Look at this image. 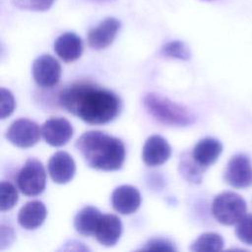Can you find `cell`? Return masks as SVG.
Returning <instances> with one entry per match:
<instances>
[{
    "mask_svg": "<svg viewBox=\"0 0 252 252\" xmlns=\"http://www.w3.org/2000/svg\"><path fill=\"white\" fill-rule=\"evenodd\" d=\"M59 103L89 124L108 123L121 110V100L113 92L89 83H76L64 89Z\"/></svg>",
    "mask_w": 252,
    "mask_h": 252,
    "instance_id": "6da1fadb",
    "label": "cell"
},
{
    "mask_svg": "<svg viewBox=\"0 0 252 252\" xmlns=\"http://www.w3.org/2000/svg\"><path fill=\"white\" fill-rule=\"evenodd\" d=\"M86 163L94 169L113 171L122 167L126 150L123 142L101 131H88L76 142Z\"/></svg>",
    "mask_w": 252,
    "mask_h": 252,
    "instance_id": "7a4b0ae2",
    "label": "cell"
},
{
    "mask_svg": "<svg viewBox=\"0 0 252 252\" xmlns=\"http://www.w3.org/2000/svg\"><path fill=\"white\" fill-rule=\"evenodd\" d=\"M143 104L151 116L164 125L186 127L195 121V116L186 107L159 94H146L143 98Z\"/></svg>",
    "mask_w": 252,
    "mask_h": 252,
    "instance_id": "3957f363",
    "label": "cell"
},
{
    "mask_svg": "<svg viewBox=\"0 0 252 252\" xmlns=\"http://www.w3.org/2000/svg\"><path fill=\"white\" fill-rule=\"evenodd\" d=\"M246 203L243 198L230 191L217 195L212 204V213L221 224L232 225L237 223L246 214Z\"/></svg>",
    "mask_w": 252,
    "mask_h": 252,
    "instance_id": "277c9868",
    "label": "cell"
},
{
    "mask_svg": "<svg viewBox=\"0 0 252 252\" xmlns=\"http://www.w3.org/2000/svg\"><path fill=\"white\" fill-rule=\"evenodd\" d=\"M18 187L27 196H37L45 188L46 174L42 163L36 158H29L17 176Z\"/></svg>",
    "mask_w": 252,
    "mask_h": 252,
    "instance_id": "5b68a950",
    "label": "cell"
},
{
    "mask_svg": "<svg viewBox=\"0 0 252 252\" xmlns=\"http://www.w3.org/2000/svg\"><path fill=\"white\" fill-rule=\"evenodd\" d=\"M41 129L38 125L27 118L15 120L6 132L7 140L18 148H31L40 139Z\"/></svg>",
    "mask_w": 252,
    "mask_h": 252,
    "instance_id": "8992f818",
    "label": "cell"
},
{
    "mask_svg": "<svg viewBox=\"0 0 252 252\" xmlns=\"http://www.w3.org/2000/svg\"><path fill=\"white\" fill-rule=\"evenodd\" d=\"M224 181L234 188H247L252 185V165L249 158L244 154L231 157L226 164Z\"/></svg>",
    "mask_w": 252,
    "mask_h": 252,
    "instance_id": "52a82bcc",
    "label": "cell"
},
{
    "mask_svg": "<svg viewBox=\"0 0 252 252\" xmlns=\"http://www.w3.org/2000/svg\"><path fill=\"white\" fill-rule=\"evenodd\" d=\"M32 76L35 83L43 88H51L60 80L61 66L49 54H42L32 62Z\"/></svg>",
    "mask_w": 252,
    "mask_h": 252,
    "instance_id": "ba28073f",
    "label": "cell"
},
{
    "mask_svg": "<svg viewBox=\"0 0 252 252\" xmlns=\"http://www.w3.org/2000/svg\"><path fill=\"white\" fill-rule=\"evenodd\" d=\"M121 23L118 19L108 17L102 20L96 27L90 30L88 32V44L95 50H100L108 47L115 39Z\"/></svg>",
    "mask_w": 252,
    "mask_h": 252,
    "instance_id": "9c48e42d",
    "label": "cell"
},
{
    "mask_svg": "<svg viewBox=\"0 0 252 252\" xmlns=\"http://www.w3.org/2000/svg\"><path fill=\"white\" fill-rule=\"evenodd\" d=\"M41 135L48 145L61 147L67 144L72 138L73 127L66 118L52 117L43 123Z\"/></svg>",
    "mask_w": 252,
    "mask_h": 252,
    "instance_id": "30bf717a",
    "label": "cell"
},
{
    "mask_svg": "<svg viewBox=\"0 0 252 252\" xmlns=\"http://www.w3.org/2000/svg\"><path fill=\"white\" fill-rule=\"evenodd\" d=\"M171 155L168 142L159 135L149 137L142 150V158L148 166H158L164 163Z\"/></svg>",
    "mask_w": 252,
    "mask_h": 252,
    "instance_id": "8fae6325",
    "label": "cell"
},
{
    "mask_svg": "<svg viewBox=\"0 0 252 252\" xmlns=\"http://www.w3.org/2000/svg\"><path fill=\"white\" fill-rule=\"evenodd\" d=\"M47 168L51 179L57 184L70 182L76 172V164L73 158L63 151L55 153L50 158Z\"/></svg>",
    "mask_w": 252,
    "mask_h": 252,
    "instance_id": "7c38bea8",
    "label": "cell"
},
{
    "mask_svg": "<svg viewBox=\"0 0 252 252\" xmlns=\"http://www.w3.org/2000/svg\"><path fill=\"white\" fill-rule=\"evenodd\" d=\"M141 194L132 185H121L115 188L111 194V204L113 209L122 215L135 213L141 205Z\"/></svg>",
    "mask_w": 252,
    "mask_h": 252,
    "instance_id": "4fadbf2b",
    "label": "cell"
},
{
    "mask_svg": "<svg viewBox=\"0 0 252 252\" xmlns=\"http://www.w3.org/2000/svg\"><path fill=\"white\" fill-rule=\"evenodd\" d=\"M122 233L120 219L112 214L102 215L96 226L94 237L103 246H113L117 243Z\"/></svg>",
    "mask_w": 252,
    "mask_h": 252,
    "instance_id": "5bb4252c",
    "label": "cell"
},
{
    "mask_svg": "<svg viewBox=\"0 0 252 252\" xmlns=\"http://www.w3.org/2000/svg\"><path fill=\"white\" fill-rule=\"evenodd\" d=\"M54 51L64 62L76 61L83 52L82 39L74 32H64L55 39Z\"/></svg>",
    "mask_w": 252,
    "mask_h": 252,
    "instance_id": "9a60e30c",
    "label": "cell"
},
{
    "mask_svg": "<svg viewBox=\"0 0 252 252\" xmlns=\"http://www.w3.org/2000/svg\"><path fill=\"white\" fill-rule=\"evenodd\" d=\"M222 152L221 143L212 137L200 140L192 150V158L204 168L214 164Z\"/></svg>",
    "mask_w": 252,
    "mask_h": 252,
    "instance_id": "2e32d148",
    "label": "cell"
},
{
    "mask_svg": "<svg viewBox=\"0 0 252 252\" xmlns=\"http://www.w3.org/2000/svg\"><path fill=\"white\" fill-rule=\"evenodd\" d=\"M46 214V208L42 202L30 201L19 211L18 222L25 229H35L43 223Z\"/></svg>",
    "mask_w": 252,
    "mask_h": 252,
    "instance_id": "e0dca14e",
    "label": "cell"
},
{
    "mask_svg": "<svg viewBox=\"0 0 252 252\" xmlns=\"http://www.w3.org/2000/svg\"><path fill=\"white\" fill-rule=\"evenodd\" d=\"M101 216L102 214L95 207H84L77 213L74 219V227L76 231L83 236L94 235Z\"/></svg>",
    "mask_w": 252,
    "mask_h": 252,
    "instance_id": "ac0fdd59",
    "label": "cell"
},
{
    "mask_svg": "<svg viewBox=\"0 0 252 252\" xmlns=\"http://www.w3.org/2000/svg\"><path fill=\"white\" fill-rule=\"evenodd\" d=\"M178 169L184 179H186L188 182H192L195 184L202 182L203 174L206 170V168L202 167L194 160L191 154L182 155Z\"/></svg>",
    "mask_w": 252,
    "mask_h": 252,
    "instance_id": "d6986e66",
    "label": "cell"
},
{
    "mask_svg": "<svg viewBox=\"0 0 252 252\" xmlns=\"http://www.w3.org/2000/svg\"><path fill=\"white\" fill-rule=\"evenodd\" d=\"M223 245L224 241L220 234L216 232H205L192 242L190 250L195 252L220 251L223 248Z\"/></svg>",
    "mask_w": 252,
    "mask_h": 252,
    "instance_id": "ffe728a7",
    "label": "cell"
},
{
    "mask_svg": "<svg viewBox=\"0 0 252 252\" xmlns=\"http://www.w3.org/2000/svg\"><path fill=\"white\" fill-rule=\"evenodd\" d=\"M160 53L163 56L180 60H188L191 56L188 46L181 40H171L166 42L162 45Z\"/></svg>",
    "mask_w": 252,
    "mask_h": 252,
    "instance_id": "44dd1931",
    "label": "cell"
},
{
    "mask_svg": "<svg viewBox=\"0 0 252 252\" xmlns=\"http://www.w3.org/2000/svg\"><path fill=\"white\" fill-rule=\"evenodd\" d=\"M18 202V192L15 186L9 181H2L0 184V210L2 212L12 209Z\"/></svg>",
    "mask_w": 252,
    "mask_h": 252,
    "instance_id": "7402d4cb",
    "label": "cell"
},
{
    "mask_svg": "<svg viewBox=\"0 0 252 252\" xmlns=\"http://www.w3.org/2000/svg\"><path fill=\"white\" fill-rule=\"evenodd\" d=\"M235 234L241 242L252 245V215H245L237 222Z\"/></svg>",
    "mask_w": 252,
    "mask_h": 252,
    "instance_id": "603a6c76",
    "label": "cell"
},
{
    "mask_svg": "<svg viewBox=\"0 0 252 252\" xmlns=\"http://www.w3.org/2000/svg\"><path fill=\"white\" fill-rule=\"evenodd\" d=\"M55 0H12V3L22 10L43 12L48 10Z\"/></svg>",
    "mask_w": 252,
    "mask_h": 252,
    "instance_id": "cb8c5ba5",
    "label": "cell"
},
{
    "mask_svg": "<svg viewBox=\"0 0 252 252\" xmlns=\"http://www.w3.org/2000/svg\"><path fill=\"white\" fill-rule=\"evenodd\" d=\"M1 102H0V117L5 119L10 116L15 109V98L13 94L4 88H1Z\"/></svg>",
    "mask_w": 252,
    "mask_h": 252,
    "instance_id": "d4e9b609",
    "label": "cell"
},
{
    "mask_svg": "<svg viewBox=\"0 0 252 252\" xmlns=\"http://www.w3.org/2000/svg\"><path fill=\"white\" fill-rule=\"evenodd\" d=\"M142 250H153V251H175L176 248L172 242L163 238H154L149 240Z\"/></svg>",
    "mask_w": 252,
    "mask_h": 252,
    "instance_id": "484cf974",
    "label": "cell"
},
{
    "mask_svg": "<svg viewBox=\"0 0 252 252\" xmlns=\"http://www.w3.org/2000/svg\"><path fill=\"white\" fill-rule=\"evenodd\" d=\"M94 1H96V2H107V1H111V0H94Z\"/></svg>",
    "mask_w": 252,
    "mask_h": 252,
    "instance_id": "4316f807",
    "label": "cell"
},
{
    "mask_svg": "<svg viewBox=\"0 0 252 252\" xmlns=\"http://www.w3.org/2000/svg\"><path fill=\"white\" fill-rule=\"evenodd\" d=\"M203 1H213V0H203Z\"/></svg>",
    "mask_w": 252,
    "mask_h": 252,
    "instance_id": "83f0119b",
    "label": "cell"
}]
</instances>
